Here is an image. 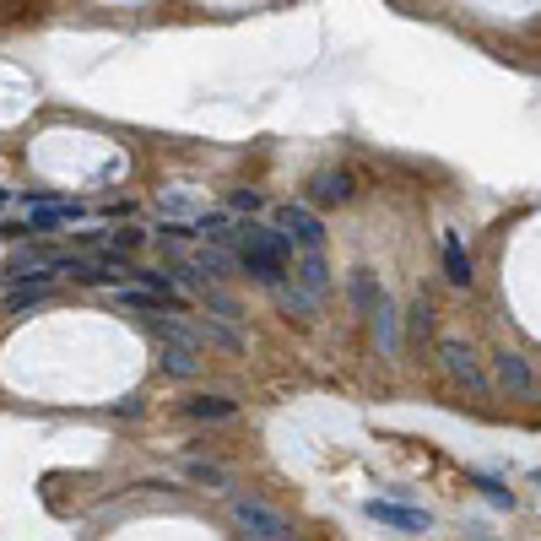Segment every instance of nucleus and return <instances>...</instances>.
Returning a JSON list of instances; mask_svg holds the SVG:
<instances>
[{
  "label": "nucleus",
  "mask_w": 541,
  "mask_h": 541,
  "mask_svg": "<svg viewBox=\"0 0 541 541\" xmlns=\"http://www.w3.org/2000/svg\"><path fill=\"white\" fill-rule=\"evenodd\" d=\"M195 266H201V276H228V255L211 244V249H201V255H195Z\"/></svg>",
  "instance_id": "18"
},
{
  "label": "nucleus",
  "mask_w": 541,
  "mask_h": 541,
  "mask_svg": "<svg viewBox=\"0 0 541 541\" xmlns=\"http://www.w3.org/2000/svg\"><path fill=\"white\" fill-rule=\"evenodd\" d=\"M536 487H541V471H536Z\"/></svg>",
  "instance_id": "24"
},
{
  "label": "nucleus",
  "mask_w": 541,
  "mask_h": 541,
  "mask_svg": "<svg viewBox=\"0 0 541 541\" xmlns=\"http://www.w3.org/2000/svg\"><path fill=\"white\" fill-rule=\"evenodd\" d=\"M190 228L201 233L206 244H217V249H222V244H239V222H228L222 211H201V217H195Z\"/></svg>",
  "instance_id": "12"
},
{
  "label": "nucleus",
  "mask_w": 541,
  "mask_h": 541,
  "mask_svg": "<svg viewBox=\"0 0 541 541\" xmlns=\"http://www.w3.org/2000/svg\"><path fill=\"white\" fill-rule=\"evenodd\" d=\"M136 244H141V233H136V228H125V233L114 228V249H120V255H125V249H136Z\"/></svg>",
  "instance_id": "21"
},
{
  "label": "nucleus",
  "mask_w": 541,
  "mask_h": 541,
  "mask_svg": "<svg viewBox=\"0 0 541 541\" xmlns=\"http://www.w3.org/2000/svg\"><path fill=\"white\" fill-rule=\"evenodd\" d=\"M368 520H379V525H390V531H406V536H422L428 531V509H406V504H395V498H368L363 504Z\"/></svg>",
  "instance_id": "5"
},
{
  "label": "nucleus",
  "mask_w": 541,
  "mask_h": 541,
  "mask_svg": "<svg viewBox=\"0 0 541 541\" xmlns=\"http://www.w3.org/2000/svg\"><path fill=\"white\" fill-rule=\"evenodd\" d=\"M444 276H450L455 287H466V282H471V255L460 249L455 233H444Z\"/></svg>",
  "instance_id": "15"
},
{
  "label": "nucleus",
  "mask_w": 541,
  "mask_h": 541,
  "mask_svg": "<svg viewBox=\"0 0 541 541\" xmlns=\"http://www.w3.org/2000/svg\"><path fill=\"white\" fill-rule=\"evenodd\" d=\"M76 217H82V206H76V201H38V206H28L22 233H55L60 222H76Z\"/></svg>",
  "instance_id": "8"
},
{
  "label": "nucleus",
  "mask_w": 541,
  "mask_h": 541,
  "mask_svg": "<svg viewBox=\"0 0 541 541\" xmlns=\"http://www.w3.org/2000/svg\"><path fill=\"white\" fill-rule=\"evenodd\" d=\"M477 487H482L487 498H493V504H504V509H514V493H509V487H498V482H477Z\"/></svg>",
  "instance_id": "20"
},
{
  "label": "nucleus",
  "mask_w": 541,
  "mask_h": 541,
  "mask_svg": "<svg viewBox=\"0 0 541 541\" xmlns=\"http://www.w3.org/2000/svg\"><path fill=\"white\" fill-rule=\"evenodd\" d=\"M293 276H298L303 293H314V298L331 287V271H325V255H320V249H303V260H293Z\"/></svg>",
  "instance_id": "10"
},
{
  "label": "nucleus",
  "mask_w": 541,
  "mask_h": 541,
  "mask_svg": "<svg viewBox=\"0 0 541 541\" xmlns=\"http://www.w3.org/2000/svg\"><path fill=\"white\" fill-rule=\"evenodd\" d=\"M184 417H195V422H228V417H239V401H228V395H195V401H184Z\"/></svg>",
  "instance_id": "11"
},
{
  "label": "nucleus",
  "mask_w": 541,
  "mask_h": 541,
  "mask_svg": "<svg viewBox=\"0 0 541 541\" xmlns=\"http://www.w3.org/2000/svg\"><path fill=\"white\" fill-rule=\"evenodd\" d=\"M233 525H239L249 541H287L293 536V525H287L271 504H255V498H233Z\"/></svg>",
  "instance_id": "2"
},
{
  "label": "nucleus",
  "mask_w": 541,
  "mask_h": 541,
  "mask_svg": "<svg viewBox=\"0 0 541 541\" xmlns=\"http://www.w3.org/2000/svg\"><path fill=\"white\" fill-rule=\"evenodd\" d=\"M309 201H314V206H341V201H352V174H347V168H320V174L309 179Z\"/></svg>",
  "instance_id": "7"
},
{
  "label": "nucleus",
  "mask_w": 541,
  "mask_h": 541,
  "mask_svg": "<svg viewBox=\"0 0 541 541\" xmlns=\"http://www.w3.org/2000/svg\"><path fill=\"white\" fill-rule=\"evenodd\" d=\"M233 206H239V211H249V217H255V211H260V195H255V190H239V195H233Z\"/></svg>",
  "instance_id": "22"
},
{
  "label": "nucleus",
  "mask_w": 541,
  "mask_h": 541,
  "mask_svg": "<svg viewBox=\"0 0 541 541\" xmlns=\"http://www.w3.org/2000/svg\"><path fill=\"white\" fill-rule=\"evenodd\" d=\"M190 477H195V482H211V487H222V471H217V466H206V460H190Z\"/></svg>",
  "instance_id": "19"
},
{
  "label": "nucleus",
  "mask_w": 541,
  "mask_h": 541,
  "mask_svg": "<svg viewBox=\"0 0 541 541\" xmlns=\"http://www.w3.org/2000/svg\"><path fill=\"white\" fill-rule=\"evenodd\" d=\"M368 331H374V341H379V358H401V325H395L390 293H379V303L368 309Z\"/></svg>",
  "instance_id": "6"
},
{
  "label": "nucleus",
  "mask_w": 541,
  "mask_h": 541,
  "mask_svg": "<svg viewBox=\"0 0 541 541\" xmlns=\"http://www.w3.org/2000/svg\"><path fill=\"white\" fill-rule=\"evenodd\" d=\"M0 206H6V190H0Z\"/></svg>",
  "instance_id": "23"
},
{
  "label": "nucleus",
  "mask_w": 541,
  "mask_h": 541,
  "mask_svg": "<svg viewBox=\"0 0 541 541\" xmlns=\"http://www.w3.org/2000/svg\"><path fill=\"white\" fill-rule=\"evenodd\" d=\"M239 266H244V276H255V282L276 287L287 276V266H293V244H287L276 228L239 222Z\"/></svg>",
  "instance_id": "1"
},
{
  "label": "nucleus",
  "mask_w": 541,
  "mask_h": 541,
  "mask_svg": "<svg viewBox=\"0 0 541 541\" xmlns=\"http://www.w3.org/2000/svg\"><path fill=\"white\" fill-rule=\"evenodd\" d=\"M163 368L174 379H201V358H195V347H174V341H163Z\"/></svg>",
  "instance_id": "14"
},
{
  "label": "nucleus",
  "mask_w": 541,
  "mask_h": 541,
  "mask_svg": "<svg viewBox=\"0 0 541 541\" xmlns=\"http://www.w3.org/2000/svg\"><path fill=\"white\" fill-rule=\"evenodd\" d=\"M276 233H282L287 244H298V249H325L320 217H314V211H303V206H276Z\"/></svg>",
  "instance_id": "4"
},
{
  "label": "nucleus",
  "mask_w": 541,
  "mask_h": 541,
  "mask_svg": "<svg viewBox=\"0 0 541 541\" xmlns=\"http://www.w3.org/2000/svg\"><path fill=\"white\" fill-rule=\"evenodd\" d=\"M271 298L282 303V314H293V320H309V314H314V303H320L314 293H303L298 282H287V276H282V282L271 287Z\"/></svg>",
  "instance_id": "13"
},
{
  "label": "nucleus",
  "mask_w": 541,
  "mask_h": 541,
  "mask_svg": "<svg viewBox=\"0 0 541 541\" xmlns=\"http://www.w3.org/2000/svg\"><path fill=\"white\" fill-rule=\"evenodd\" d=\"M439 363H444V374H450L460 390H471V395H477V401L487 395L482 363H477V352H471L466 341H439Z\"/></svg>",
  "instance_id": "3"
},
{
  "label": "nucleus",
  "mask_w": 541,
  "mask_h": 541,
  "mask_svg": "<svg viewBox=\"0 0 541 541\" xmlns=\"http://www.w3.org/2000/svg\"><path fill=\"white\" fill-rule=\"evenodd\" d=\"M406 325H412V336H417V341H422V336L433 331V303L422 298V293L412 298V314H406Z\"/></svg>",
  "instance_id": "17"
},
{
  "label": "nucleus",
  "mask_w": 541,
  "mask_h": 541,
  "mask_svg": "<svg viewBox=\"0 0 541 541\" xmlns=\"http://www.w3.org/2000/svg\"><path fill=\"white\" fill-rule=\"evenodd\" d=\"M114 303H120V309H141V314H163L168 309L157 293H147V287H114Z\"/></svg>",
  "instance_id": "16"
},
{
  "label": "nucleus",
  "mask_w": 541,
  "mask_h": 541,
  "mask_svg": "<svg viewBox=\"0 0 541 541\" xmlns=\"http://www.w3.org/2000/svg\"><path fill=\"white\" fill-rule=\"evenodd\" d=\"M493 368H498V379H504V390H514V395H531L536 390V379H531V363L520 358V352H493Z\"/></svg>",
  "instance_id": "9"
}]
</instances>
